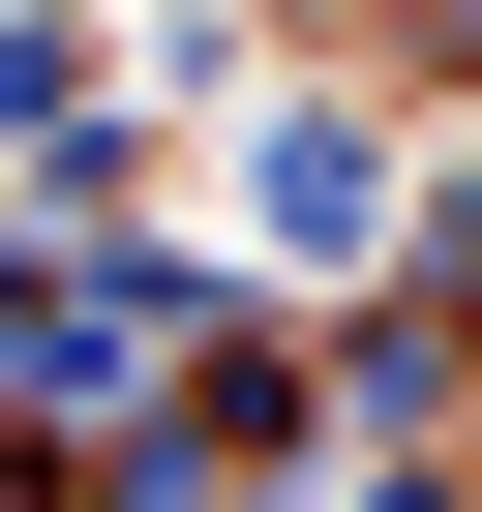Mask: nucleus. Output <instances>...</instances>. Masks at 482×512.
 <instances>
[{"label":"nucleus","mask_w":482,"mask_h":512,"mask_svg":"<svg viewBox=\"0 0 482 512\" xmlns=\"http://www.w3.org/2000/svg\"><path fill=\"white\" fill-rule=\"evenodd\" d=\"M241 241H272V272H362V241H392V151L362 121H272V151H241Z\"/></svg>","instance_id":"f257e3e1"}]
</instances>
